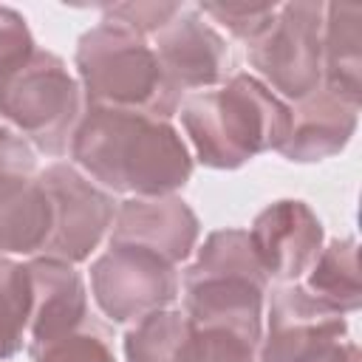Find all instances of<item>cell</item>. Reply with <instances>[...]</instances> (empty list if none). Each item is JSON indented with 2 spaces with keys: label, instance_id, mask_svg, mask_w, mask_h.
<instances>
[{
  "label": "cell",
  "instance_id": "52a82bcc",
  "mask_svg": "<svg viewBox=\"0 0 362 362\" xmlns=\"http://www.w3.org/2000/svg\"><path fill=\"white\" fill-rule=\"evenodd\" d=\"M322 17L320 0L283 3L272 25L249 42V65L283 102H300L322 85Z\"/></svg>",
  "mask_w": 362,
  "mask_h": 362
},
{
  "label": "cell",
  "instance_id": "cb8c5ba5",
  "mask_svg": "<svg viewBox=\"0 0 362 362\" xmlns=\"http://www.w3.org/2000/svg\"><path fill=\"white\" fill-rule=\"evenodd\" d=\"M181 8L184 3H116V6H102V14L105 20L122 23L141 37H156Z\"/></svg>",
  "mask_w": 362,
  "mask_h": 362
},
{
  "label": "cell",
  "instance_id": "3957f363",
  "mask_svg": "<svg viewBox=\"0 0 362 362\" xmlns=\"http://www.w3.org/2000/svg\"><path fill=\"white\" fill-rule=\"evenodd\" d=\"M184 314L192 328L232 331L255 345L263 339L269 277L246 229H215L184 269Z\"/></svg>",
  "mask_w": 362,
  "mask_h": 362
},
{
  "label": "cell",
  "instance_id": "7a4b0ae2",
  "mask_svg": "<svg viewBox=\"0 0 362 362\" xmlns=\"http://www.w3.org/2000/svg\"><path fill=\"white\" fill-rule=\"evenodd\" d=\"M195 158L212 170H238L260 153L280 150L291 105L255 74H232L212 90L189 93L178 107Z\"/></svg>",
  "mask_w": 362,
  "mask_h": 362
},
{
  "label": "cell",
  "instance_id": "603a6c76",
  "mask_svg": "<svg viewBox=\"0 0 362 362\" xmlns=\"http://www.w3.org/2000/svg\"><path fill=\"white\" fill-rule=\"evenodd\" d=\"M37 42L28 31L25 17L17 8L0 6V82L31 59Z\"/></svg>",
  "mask_w": 362,
  "mask_h": 362
},
{
  "label": "cell",
  "instance_id": "2e32d148",
  "mask_svg": "<svg viewBox=\"0 0 362 362\" xmlns=\"http://www.w3.org/2000/svg\"><path fill=\"white\" fill-rule=\"evenodd\" d=\"M320 88L356 107L362 102V8L356 3H325Z\"/></svg>",
  "mask_w": 362,
  "mask_h": 362
},
{
  "label": "cell",
  "instance_id": "e0dca14e",
  "mask_svg": "<svg viewBox=\"0 0 362 362\" xmlns=\"http://www.w3.org/2000/svg\"><path fill=\"white\" fill-rule=\"evenodd\" d=\"M305 291L337 308L339 314H351L362 305L359 286V249L354 238H334L322 243L314 266L305 274Z\"/></svg>",
  "mask_w": 362,
  "mask_h": 362
},
{
  "label": "cell",
  "instance_id": "d4e9b609",
  "mask_svg": "<svg viewBox=\"0 0 362 362\" xmlns=\"http://www.w3.org/2000/svg\"><path fill=\"white\" fill-rule=\"evenodd\" d=\"M37 173V150L8 124L0 127V175Z\"/></svg>",
  "mask_w": 362,
  "mask_h": 362
},
{
  "label": "cell",
  "instance_id": "ffe728a7",
  "mask_svg": "<svg viewBox=\"0 0 362 362\" xmlns=\"http://www.w3.org/2000/svg\"><path fill=\"white\" fill-rule=\"evenodd\" d=\"M31 362H116L107 334L96 322H85L76 331L28 348Z\"/></svg>",
  "mask_w": 362,
  "mask_h": 362
},
{
  "label": "cell",
  "instance_id": "ac0fdd59",
  "mask_svg": "<svg viewBox=\"0 0 362 362\" xmlns=\"http://www.w3.org/2000/svg\"><path fill=\"white\" fill-rule=\"evenodd\" d=\"M189 331L192 325L181 308L153 311L124 334V362H181Z\"/></svg>",
  "mask_w": 362,
  "mask_h": 362
},
{
  "label": "cell",
  "instance_id": "6da1fadb",
  "mask_svg": "<svg viewBox=\"0 0 362 362\" xmlns=\"http://www.w3.org/2000/svg\"><path fill=\"white\" fill-rule=\"evenodd\" d=\"M68 156L76 170L110 195L124 192L133 198L175 195L195 167L189 147L167 119L88 105Z\"/></svg>",
  "mask_w": 362,
  "mask_h": 362
},
{
  "label": "cell",
  "instance_id": "4fadbf2b",
  "mask_svg": "<svg viewBox=\"0 0 362 362\" xmlns=\"http://www.w3.org/2000/svg\"><path fill=\"white\" fill-rule=\"evenodd\" d=\"M31 283V317H28V348L59 339L88 317V288L74 263L34 255L25 263Z\"/></svg>",
  "mask_w": 362,
  "mask_h": 362
},
{
  "label": "cell",
  "instance_id": "277c9868",
  "mask_svg": "<svg viewBox=\"0 0 362 362\" xmlns=\"http://www.w3.org/2000/svg\"><path fill=\"white\" fill-rule=\"evenodd\" d=\"M74 65L88 107L130 110L170 122L184 102L153 42L122 23L102 20L88 28L76 42Z\"/></svg>",
  "mask_w": 362,
  "mask_h": 362
},
{
  "label": "cell",
  "instance_id": "8992f818",
  "mask_svg": "<svg viewBox=\"0 0 362 362\" xmlns=\"http://www.w3.org/2000/svg\"><path fill=\"white\" fill-rule=\"evenodd\" d=\"M260 362H359L348 339L345 314L305 291L303 283H277L269 294Z\"/></svg>",
  "mask_w": 362,
  "mask_h": 362
},
{
  "label": "cell",
  "instance_id": "9a60e30c",
  "mask_svg": "<svg viewBox=\"0 0 362 362\" xmlns=\"http://www.w3.org/2000/svg\"><path fill=\"white\" fill-rule=\"evenodd\" d=\"M51 235V204L37 173L0 175V255H40Z\"/></svg>",
  "mask_w": 362,
  "mask_h": 362
},
{
  "label": "cell",
  "instance_id": "5b68a950",
  "mask_svg": "<svg viewBox=\"0 0 362 362\" xmlns=\"http://www.w3.org/2000/svg\"><path fill=\"white\" fill-rule=\"evenodd\" d=\"M82 113L85 96L79 79L45 48H37L25 65L0 82V116L45 156L68 153Z\"/></svg>",
  "mask_w": 362,
  "mask_h": 362
},
{
  "label": "cell",
  "instance_id": "9c48e42d",
  "mask_svg": "<svg viewBox=\"0 0 362 362\" xmlns=\"http://www.w3.org/2000/svg\"><path fill=\"white\" fill-rule=\"evenodd\" d=\"M37 178L51 204V235L40 255L74 266L88 260L113 226L119 204L71 161L48 164L37 173Z\"/></svg>",
  "mask_w": 362,
  "mask_h": 362
},
{
  "label": "cell",
  "instance_id": "30bf717a",
  "mask_svg": "<svg viewBox=\"0 0 362 362\" xmlns=\"http://www.w3.org/2000/svg\"><path fill=\"white\" fill-rule=\"evenodd\" d=\"M153 51L170 82L187 90H212L232 76V51L218 28L195 8L187 6L153 37Z\"/></svg>",
  "mask_w": 362,
  "mask_h": 362
},
{
  "label": "cell",
  "instance_id": "44dd1931",
  "mask_svg": "<svg viewBox=\"0 0 362 362\" xmlns=\"http://www.w3.org/2000/svg\"><path fill=\"white\" fill-rule=\"evenodd\" d=\"M255 342L218 328H192L181 362H260Z\"/></svg>",
  "mask_w": 362,
  "mask_h": 362
},
{
  "label": "cell",
  "instance_id": "d6986e66",
  "mask_svg": "<svg viewBox=\"0 0 362 362\" xmlns=\"http://www.w3.org/2000/svg\"><path fill=\"white\" fill-rule=\"evenodd\" d=\"M31 283L25 263L0 255V362L17 356L28 337Z\"/></svg>",
  "mask_w": 362,
  "mask_h": 362
},
{
  "label": "cell",
  "instance_id": "ba28073f",
  "mask_svg": "<svg viewBox=\"0 0 362 362\" xmlns=\"http://www.w3.org/2000/svg\"><path fill=\"white\" fill-rule=\"evenodd\" d=\"M90 291L110 322H139L153 311L170 308L181 294L178 266L139 249L110 243L90 263Z\"/></svg>",
  "mask_w": 362,
  "mask_h": 362
},
{
  "label": "cell",
  "instance_id": "5bb4252c",
  "mask_svg": "<svg viewBox=\"0 0 362 362\" xmlns=\"http://www.w3.org/2000/svg\"><path fill=\"white\" fill-rule=\"evenodd\" d=\"M359 107L337 93L317 88L291 107V127L280 144V156L297 164H314L345 150L356 130Z\"/></svg>",
  "mask_w": 362,
  "mask_h": 362
},
{
  "label": "cell",
  "instance_id": "7c38bea8",
  "mask_svg": "<svg viewBox=\"0 0 362 362\" xmlns=\"http://www.w3.org/2000/svg\"><path fill=\"white\" fill-rule=\"evenodd\" d=\"M201 235L198 215L178 195L127 198L116 206L110 243L147 249L167 263H184Z\"/></svg>",
  "mask_w": 362,
  "mask_h": 362
},
{
  "label": "cell",
  "instance_id": "8fae6325",
  "mask_svg": "<svg viewBox=\"0 0 362 362\" xmlns=\"http://www.w3.org/2000/svg\"><path fill=\"white\" fill-rule=\"evenodd\" d=\"M246 235L266 277L277 283H297L308 274L325 240L320 218L297 198H283L260 209Z\"/></svg>",
  "mask_w": 362,
  "mask_h": 362
},
{
  "label": "cell",
  "instance_id": "7402d4cb",
  "mask_svg": "<svg viewBox=\"0 0 362 362\" xmlns=\"http://www.w3.org/2000/svg\"><path fill=\"white\" fill-rule=\"evenodd\" d=\"M195 8L246 45L257 40L277 14V3H201Z\"/></svg>",
  "mask_w": 362,
  "mask_h": 362
}]
</instances>
